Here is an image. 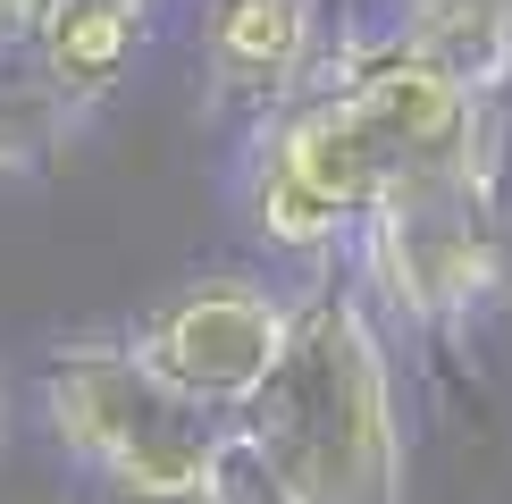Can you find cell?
<instances>
[{
    "label": "cell",
    "instance_id": "cell-1",
    "mask_svg": "<svg viewBox=\"0 0 512 504\" xmlns=\"http://www.w3.org/2000/svg\"><path fill=\"white\" fill-rule=\"evenodd\" d=\"M236 437L269 462L286 504H403L395 378L353 286H319L286 311V345L244 395Z\"/></svg>",
    "mask_w": 512,
    "mask_h": 504
},
{
    "label": "cell",
    "instance_id": "cell-2",
    "mask_svg": "<svg viewBox=\"0 0 512 504\" xmlns=\"http://www.w3.org/2000/svg\"><path fill=\"white\" fill-rule=\"evenodd\" d=\"M59 446L84 454L93 471H110L126 496L143 504H202L210 454H219V420L185 404L177 387H160L135 362V345H68L42 378Z\"/></svg>",
    "mask_w": 512,
    "mask_h": 504
},
{
    "label": "cell",
    "instance_id": "cell-3",
    "mask_svg": "<svg viewBox=\"0 0 512 504\" xmlns=\"http://www.w3.org/2000/svg\"><path fill=\"white\" fill-rule=\"evenodd\" d=\"M361 236V278L387 294L412 328H454L496 294L504 278V202H496V160L454 168V177H412L370 202Z\"/></svg>",
    "mask_w": 512,
    "mask_h": 504
},
{
    "label": "cell",
    "instance_id": "cell-4",
    "mask_svg": "<svg viewBox=\"0 0 512 504\" xmlns=\"http://www.w3.org/2000/svg\"><path fill=\"white\" fill-rule=\"evenodd\" d=\"M395 185L387 152H378L370 118L353 110L336 84L286 101L269 118L261 152H252V227L286 252H328L370 219V202Z\"/></svg>",
    "mask_w": 512,
    "mask_h": 504
},
{
    "label": "cell",
    "instance_id": "cell-5",
    "mask_svg": "<svg viewBox=\"0 0 512 504\" xmlns=\"http://www.w3.org/2000/svg\"><path fill=\"white\" fill-rule=\"evenodd\" d=\"M286 311L294 303H277L261 278H202L143 320L135 362L202 412H244V395L269 378L286 345Z\"/></svg>",
    "mask_w": 512,
    "mask_h": 504
},
{
    "label": "cell",
    "instance_id": "cell-6",
    "mask_svg": "<svg viewBox=\"0 0 512 504\" xmlns=\"http://www.w3.org/2000/svg\"><path fill=\"white\" fill-rule=\"evenodd\" d=\"M210 84L252 110H286L319 51V0H210L202 17Z\"/></svg>",
    "mask_w": 512,
    "mask_h": 504
},
{
    "label": "cell",
    "instance_id": "cell-7",
    "mask_svg": "<svg viewBox=\"0 0 512 504\" xmlns=\"http://www.w3.org/2000/svg\"><path fill=\"white\" fill-rule=\"evenodd\" d=\"M135 42H143V9L135 0H42V17H34V76L76 110V101L110 93V84L126 76Z\"/></svg>",
    "mask_w": 512,
    "mask_h": 504
},
{
    "label": "cell",
    "instance_id": "cell-8",
    "mask_svg": "<svg viewBox=\"0 0 512 504\" xmlns=\"http://www.w3.org/2000/svg\"><path fill=\"white\" fill-rule=\"evenodd\" d=\"M395 51L454 76L462 93L504 101L512 93V0H412L395 26Z\"/></svg>",
    "mask_w": 512,
    "mask_h": 504
},
{
    "label": "cell",
    "instance_id": "cell-9",
    "mask_svg": "<svg viewBox=\"0 0 512 504\" xmlns=\"http://www.w3.org/2000/svg\"><path fill=\"white\" fill-rule=\"evenodd\" d=\"M68 135V101L42 76H0V168H26Z\"/></svg>",
    "mask_w": 512,
    "mask_h": 504
},
{
    "label": "cell",
    "instance_id": "cell-10",
    "mask_svg": "<svg viewBox=\"0 0 512 504\" xmlns=\"http://www.w3.org/2000/svg\"><path fill=\"white\" fill-rule=\"evenodd\" d=\"M34 17H42V0H0V59L34 34Z\"/></svg>",
    "mask_w": 512,
    "mask_h": 504
},
{
    "label": "cell",
    "instance_id": "cell-11",
    "mask_svg": "<svg viewBox=\"0 0 512 504\" xmlns=\"http://www.w3.org/2000/svg\"><path fill=\"white\" fill-rule=\"evenodd\" d=\"M135 9H143V0H135Z\"/></svg>",
    "mask_w": 512,
    "mask_h": 504
}]
</instances>
